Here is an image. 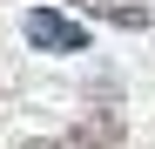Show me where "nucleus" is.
<instances>
[{"instance_id":"obj_1","label":"nucleus","mask_w":155,"mask_h":149,"mask_svg":"<svg viewBox=\"0 0 155 149\" xmlns=\"http://www.w3.org/2000/svg\"><path fill=\"white\" fill-rule=\"evenodd\" d=\"M27 41L41 47V54H88V27L74 14H61V7H27Z\"/></svg>"},{"instance_id":"obj_4","label":"nucleus","mask_w":155,"mask_h":149,"mask_svg":"<svg viewBox=\"0 0 155 149\" xmlns=\"http://www.w3.org/2000/svg\"><path fill=\"white\" fill-rule=\"evenodd\" d=\"M20 149H74V136L61 142V136H34V142H20Z\"/></svg>"},{"instance_id":"obj_3","label":"nucleus","mask_w":155,"mask_h":149,"mask_svg":"<svg viewBox=\"0 0 155 149\" xmlns=\"http://www.w3.org/2000/svg\"><path fill=\"white\" fill-rule=\"evenodd\" d=\"M108 142H121V115H88V129L74 136V149H108Z\"/></svg>"},{"instance_id":"obj_2","label":"nucleus","mask_w":155,"mask_h":149,"mask_svg":"<svg viewBox=\"0 0 155 149\" xmlns=\"http://www.w3.org/2000/svg\"><path fill=\"white\" fill-rule=\"evenodd\" d=\"M74 7H88L94 20H108V27H148V7H142V0H74Z\"/></svg>"}]
</instances>
